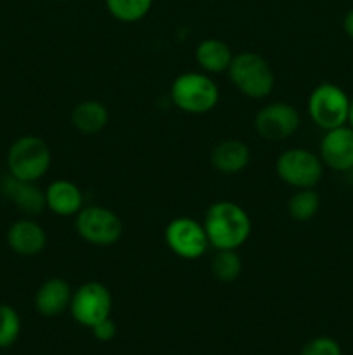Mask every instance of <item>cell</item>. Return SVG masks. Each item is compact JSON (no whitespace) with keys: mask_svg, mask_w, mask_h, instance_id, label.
<instances>
[{"mask_svg":"<svg viewBox=\"0 0 353 355\" xmlns=\"http://www.w3.org/2000/svg\"><path fill=\"white\" fill-rule=\"evenodd\" d=\"M204 231L208 241L217 250H237L251 236V218L241 205L234 201H217L204 214Z\"/></svg>","mask_w":353,"mask_h":355,"instance_id":"cell-1","label":"cell"},{"mask_svg":"<svg viewBox=\"0 0 353 355\" xmlns=\"http://www.w3.org/2000/svg\"><path fill=\"white\" fill-rule=\"evenodd\" d=\"M227 71L235 89L249 99H265L275 85L272 68L256 52H241L234 55Z\"/></svg>","mask_w":353,"mask_h":355,"instance_id":"cell-2","label":"cell"},{"mask_svg":"<svg viewBox=\"0 0 353 355\" xmlns=\"http://www.w3.org/2000/svg\"><path fill=\"white\" fill-rule=\"evenodd\" d=\"M173 104L189 114H204L213 110L220 99L218 85L204 73H182L170 89Z\"/></svg>","mask_w":353,"mask_h":355,"instance_id":"cell-3","label":"cell"},{"mask_svg":"<svg viewBox=\"0 0 353 355\" xmlns=\"http://www.w3.org/2000/svg\"><path fill=\"white\" fill-rule=\"evenodd\" d=\"M52 153L47 142L37 135H23L7 153V168L16 179L37 182L51 168Z\"/></svg>","mask_w":353,"mask_h":355,"instance_id":"cell-4","label":"cell"},{"mask_svg":"<svg viewBox=\"0 0 353 355\" xmlns=\"http://www.w3.org/2000/svg\"><path fill=\"white\" fill-rule=\"evenodd\" d=\"M350 101L348 94L336 83H320L308 97V114L317 127L332 130L348 123Z\"/></svg>","mask_w":353,"mask_h":355,"instance_id":"cell-5","label":"cell"},{"mask_svg":"<svg viewBox=\"0 0 353 355\" xmlns=\"http://www.w3.org/2000/svg\"><path fill=\"white\" fill-rule=\"evenodd\" d=\"M275 172L284 184L296 189H310L320 182L324 175V163L320 156L303 148L284 151L277 158Z\"/></svg>","mask_w":353,"mask_h":355,"instance_id":"cell-6","label":"cell"},{"mask_svg":"<svg viewBox=\"0 0 353 355\" xmlns=\"http://www.w3.org/2000/svg\"><path fill=\"white\" fill-rule=\"evenodd\" d=\"M76 232L93 246H111L123 234V222L109 208L92 205L76 214Z\"/></svg>","mask_w":353,"mask_h":355,"instance_id":"cell-7","label":"cell"},{"mask_svg":"<svg viewBox=\"0 0 353 355\" xmlns=\"http://www.w3.org/2000/svg\"><path fill=\"white\" fill-rule=\"evenodd\" d=\"M111 309H113L111 291L97 281L82 284L73 293L71 304H69L73 319L85 328H92L97 322L109 318Z\"/></svg>","mask_w":353,"mask_h":355,"instance_id":"cell-8","label":"cell"},{"mask_svg":"<svg viewBox=\"0 0 353 355\" xmlns=\"http://www.w3.org/2000/svg\"><path fill=\"white\" fill-rule=\"evenodd\" d=\"M165 241L176 257L185 260L199 259L210 246L204 225L190 217L173 218L165 229Z\"/></svg>","mask_w":353,"mask_h":355,"instance_id":"cell-9","label":"cell"},{"mask_svg":"<svg viewBox=\"0 0 353 355\" xmlns=\"http://www.w3.org/2000/svg\"><path fill=\"white\" fill-rule=\"evenodd\" d=\"M300 113L293 104L272 103L256 113L255 128L266 141H284L300 128Z\"/></svg>","mask_w":353,"mask_h":355,"instance_id":"cell-10","label":"cell"},{"mask_svg":"<svg viewBox=\"0 0 353 355\" xmlns=\"http://www.w3.org/2000/svg\"><path fill=\"white\" fill-rule=\"evenodd\" d=\"M320 159L336 172L353 170V128L350 125L325 130L320 141Z\"/></svg>","mask_w":353,"mask_h":355,"instance_id":"cell-11","label":"cell"},{"mask_svg":"<svg viewBox=\"0 0 353 355\" xmlns=\"http://www.w3.org/2000/svg\"><path fill=\"white\" fill-rule=\"evenodd\" d=\"M7 243L17 255L35 257L44 252L47 245V234L38 222L31 218L16 220L7 231Z\"/></svg>","mask_w":353,"mask_h":355,"instance_id":"cell-12","label":"cell"},{"mask_svg":"<svg viewBox=\"0 0 353 355\" xmlns=\"http://www.w3.org/2000/svg\"><path fill=\"white\" fill-rule=\"evenodd\" d=\"M73 291L68 281L51 277L45 281L35 295V309L44 318H57L71 304Z\"/></svg>","mask_w":353,"mask_h":355,"instance_id":"cell-13","label":"cell"},{"mask_svg":"<svg viewBox=\"0 0 353 355\" xmlns=\"http://www.w3.org/2000/svg\"><path fill=\"white\" fill-rule=\"evenodd\" d=\"M2 193L16 205L19 211H23L28 217L40 214L45 205V193H42L40 187L35 186V182H24V180L16 179L9 173L2 180Z\"/></svg>","mask_w":353,"mask_h":355,"instance_id":"cell-14","label":"cell"},{"mask_svg":"<svg viewBox=\"0 0 353 355\" xmlns=\"http://www.w3.org/2000/svg\"><path fill=\"white\" fill-rule=\"evenodd\" d=\"M45 205L55 215L69 217L76 215L83 208V194L75 182L59 179L48 184L45 189Z\"/></svg>","mask_w":353,"mask_h":355,"instance_id":"cell-15","label":"cell"},{"mask_svg":"<svg viewBox=\"0 0 353 355\" xmlns=\"http://www.w3.org/2000/svg\"><path fill=\"white\" fill-rule=\"evenodd\" d=\"M249 148L241 141H224L217 144L211 151V165L225 175H234V173L242 172L248 166Z\"/></svg>","mask_w":353,"mask_h":355,"instance_id":"cell-16","label":"cell"},{"mask_svg":"<svg viewBox=\"0 0 353 355\" xmlns=\"http://www.w3.org/2000/svg\"><path fill=\"white\" fill-rule=\"evenodd\" d=\"M109 121L107 107L99 101H83L71 111V123L78 132L85 135L99 134Z\"/></svg>","mask_w":353,"mask_h":355,"instance_id":"cell-17","label":"cell"},{"mask_svg":"<svg viewBox=\"0 0 353 355\" xmlns=\"http://www.w3.org/2000/svg\"><path fill=\"white\" fill-rule=\"evenodd\" d=\"M234 54L224 40L206 38L196 47V61L206 73H224L230 66Z\"/></svg>","mask_w":353,"mask_h":355,"instance_id":"cell-18","label":"cell"},{"mask_svg":"<svg viewBox=\"0 0 353 355\" xmlns=\"http://www.w3.org/2000/svg\"><path fill=\"white\" fill-rule=\"evenodd\" d=\"M318 208H320V196L315 193L314 187L298 189L287 203V214L293 220L308 222L318 214Z\"/></svg>","mask_w":353,"mask_h":355,"instance_id":"cell-19","label":"cell"},{"mask_svg":"<svg viewBox=\"0 0 353 355\" xmlns=\"http://www.w3.org/2000/svg\"><path fill=\"white\" fill-rule=\"evenodd\" d=\"M242 272L241 257L237 250H218L217 255L211 260V274L217 281L221 283H232L237 279Z\"/></svg>","mask_w":353,"mask_h":355,"instance_id":"cell-20","label":"cell"},{"mask_svg":"<svg viewBox=\"0 0 353 355\" xmlns=\"http://www.w3.org/2000/svg\"><path fill=\"white\" fill-rule=\"evenodd\" d=\"M154 0H106V7L114 19L121 23H135L145 17Z\"/></svg>","mask_w":353,"mask_h":355,"instance_id":"cell-21","label":"cell"},{"mask_svg":"<svg viewBox=\"0 0 353 355\" xmlns=\"http://www.w3.org/2000/svg\"><path fill=\"white\" fill-rule=\"evenodd\" d=\"M21 319L14 307L0 304V349L14 345L19 338Z\"/></svg>","mask_w":353,"mask_h":355,"instance_id":"cell-22","label":"cell"},{"mask_svg":"<svg viewBox=\"0 0 353 355\" xmlns=\"http://www.w3.org/2000/svg\"><path fill=\"white\" fill-rule=\"evenodd\" d=\"M300 355H343V350L331 336H317L305 343Z\"/></svg>","mask_w":353,"mask_h":355,"instance_id":"cell-23","label":"cell"},{"mask_svg":"<svg viewBox=\"0 0 353 355\" xmlns=\"http://www.w3.org/2000/svg\"><path fill=\"white\" fill-rule=\"evenodd\" d=\"M92 335L93 338L99 340V342H111V340L116 336V324H114V321L111 318L104 319V321L97 322L96 326H92Z\"/></svg>","mask_w":353,"mask_h":355,"instance_id":"cell-24","label":"cell"},{"mask_svg":"<svg viewBox=\"0 0 353 355\" xmlns=\"http://www.w3.org/2000/svg\"><path fill=\"white\" fill-rule=\"evenodd\" d=\"M343 30H345L346 37L353 42V9H350L343 17Z\"/></svg>","mask_w":353,"mask_h":355,"instance_id":"cell-25","label":"cell"},{"mask_svg":"<svg viewBox=\"0 0 353 355\" xmlns=\"http://www.w3.org/2000/svg\"><path fill=\"white\" fill-rule=\"evenodd\" d=\"M348 125L353 128V99L350 101V114H348Z\"/></svg>","mask_w":353,"mask_h":355,"instance_id":"cell-26","label":"cell"},{"mask_svg":"<svg viewBox=\"0 0 353 355\" xmlns=\"http://www.w3.org/2000/svg\"><path fill=\"white\" fill-rule=\"evenodd\" d=\"M55 2H59V0H55Z\"/></svg>","mask_w":353,"mask_h":355,"instance_id":"cell-27","label":"cell"}]
</instances>
